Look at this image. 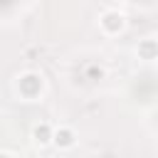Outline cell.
<instances>
[{"instance_id":"cell-1","label":"cell","mask_w":158,"mask_h":158,"mask_svg":"<svg viewBox=\"0 0 158 158\" xmlns=\"http://www.w3.org/2000/svg\"><path fill=\"white\" fill-rule=\"evenodd\" d=\"M57 143H62V146H69V143H72V133H69V131H62V133H57Z\"/></svg>"},{"instance_id":"cell-2","label":"cell","mask_w":158,"mask_h":158,"mask_svg":"<svg viewBox=\"0 0 158 158\" xmlns=\"http://www.w3.org/2000/svg\"><path fill=\"white\" fill-rule=\"evenodd\" d=\"M0 158H7V156H0Z\"/></svg>"}]
</instances>
